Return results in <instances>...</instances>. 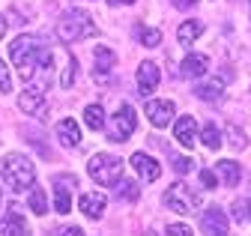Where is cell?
<instances>
[{
  "label": "cell",
  "instance_id": "obj_11",
  "mask_svg": "<svg viewBox=\"0 0 251 236\" xmlns=\"http://www.w3.org/2000/svg\"><path fill=\"white\" fill-rule=\"evenodd\" d=\"M174 138L185 146V150H192L195 146V138H198V123H195V117H179L176 126H174Z\"/></svg>",
  "mask_w": 251,
  "mask_h": 236
},
{
  "label": "cell",
  "instance_id": "obj_10",
  "mask_svg": "<svg viewBox=\"0 0 251 236\" xmlns=\"http://www.w3.org/2000/svg\"><path fill=\"white\" fill-rule=\"evenodd\" d=\"M129 162H132L135 173L141 176V180H147V183H152V180H159V176H162V165L155 162V159H150L147 153H135Z\"/></svg>",
  "mask_w": 251,
  "mask_h": 236
},
{
  "label": "cell",
  "instance_id": "obj_25",
  "mask_svg": "<svg viewBox=\"0 0 251 236\" xmlns=\"http://www.w3.org/2000/svg\"><path fill=\"white\" fill-rule=\"evenodd\" d=\"M75 72H78V60H75V57H69L66 69H63V75H60V87H63V90H69V87L75 84Z\"/></svg>",
  "mask_w": 251,
  "mask_h": 236
},
{
  "label": "cell",
  "instance_id": "obj_33",
  "mask_svg": "<svg viewBox=\"0 0 251 236\" xmlns=\"http://www.w3.org/2000/svg\"><path fill=\"white\" fill-rule=\"evenodd\" d=\"M174 3H176V6H195L198 0H174Z\"/></svg>",
  "mask_w": 251,
  "mask_h": 236
},
{
  "label": "cell",
  "instance_id": "obj_21",
  "mask_svg": "<svg viewBox=\"0 0 251 236\" xmlns=\"http://www.w3.org/2000/svg\"><path fill=\"white\" fill-rule=\"evenodd\" d=\"M84 123L93 132H102L105 129V111H102V105H87L84 108Z\"/></svg>",
  "mask_w": 251,
  "mask_h": 236
},
{
  "label": "cell",
  "instance_id": "obj_2",
  "mask_svg": "<svg viewBox=\"0 0 251 236\" xmlns=\"http://www.w3.org/2000/svg\"><path fill=\"white\" fill-rule=\"evenodd\" d=\"M0 180H3V186L9 191L18 194L24 189H33V183H36V167H33V162H30L27 156L12 153V156H6L3 162H0Z\"/></svg>",
  "mask_w": 251,
  "mask_h": 236
},
{
  "label": "cell",
  "instance_id": "obj_34",
  "mask_svg": "<svg viewBox=\"0 0 251 236\" xmlns=\"http://www.w3.org/2000/svg\"><path fill=\"white\" fill-rule=\"evenodd\" d=\"M111 6H126V3H135V0H108Z\"/></svg>",
  "mask_w": 251,
  "mask_h": 236
},
{
  "label": "cell",
  "instance_id": "obj_9",
  "mask_svg": "<svg viewBox=\"0 0 251 236\" xmlns=\"http://www.w3.org/2000/svg\"><path fill=\"white\" fill-rule=\"evenodd\" d=\"M159 81H162V72H159V66H155L152 60H144L138 66V90L144 96H150L155 87H159Z\"/></svg>",
  "mask_w": 251,
  "mask_h": 236
},
{
  "label": "cell",
  "instance_id": "obj_24",
  "mask_svg": "<svg viewBox=\"0 0 251 236\" xmlns=\"http://www.w3.org/2000/svg\"><path fill=\"white\" fill-rule=\"evenodd\" d=\"M27 200H30V210H33L36 215H45V212H48V194H45L42 189H33Z\"/></svg>",
  "mask_w": 251,
  "mask_h": 236
},
{
  "label": "cell",
  "instance_id": "obj_5",
  "mask_svg": "<svg viewBox=\"0 0 251 236\" xmlns=\"http://www.w3.org/2000/svg\"><path fill=\"white\" fill-rule=\"evenodd\" d=\"M87 170L99 186H117L120 176H123V162L117 156H111V153H99V156L90 159Z\"/></svg>",
  "mask_w": 251,
  "mask_h": 236
},
{
  "label": "cell",
  "instance_id": "obj_14",
  "mask_svg": "<svg viewBox=\"0 0 251 236\" xmlns=\"http://www.w3.org/2000/svg\"><path fill=\"white\" fill-rule=\"evenodd\" d=\"M18 108H21L24 114L42 117V114H45V96H42L39 90H24V93L18 96Z\"/></svg>",
  "mask_w": 251,
  "mask_h": 236
},
{
  "label": "cell",
  "instance_id": "obj_12",
  "mask_svg": "<svg viewBox=\"0 0 251 236\" xmlns=\"http://www.w3.org/2000/svg\"><path fill=\"white\" fill-rule=\"evenodd\" d=\"M54 210L60 215H69L72 212V191H69V180L57 176L54 180Z\"/></svg>",
  "mask_w": 251,
  "mask_h": 236
},
{
  "label": "cell",
  "instance_id": "obj_22",
  "mask_svg": "<svg viewBox=\"0 0 251 236\" xmlns=\"http://www.w3.org/2000/svg\"><path fill=\"white\" fill-rule=\"evenodd\" d=\"M201 141H203L206 150H218V146H222V132H218V126L215 123H206L201 129Z\"/></svg>",
  "mask_w": 251,
  "mask_h": 236
},
{
  "label": "cell",
  "instance_id": "obj_26",
  "mask_svg": "<svg viewBox=\"0 0 251 236\" xmlns=\"http://www.w3.org/2000/svg\"><path fill=\"white\" fill-rule=\"evenodd\" d=\"M117 194L126 197V200H135V197H138V186H135L132 180H120V183H117Z\"/></svg>",
  "mask_w": 251,
  "mask_h": 236
},
{
  "label": "cell",
  "instance_id": "obj_27",
  "mask_svg": "<svg viewBox=\"0 0 251 236\" xmlns=\"http://www.w3.org/2000/svg\"><path fill=\"white\" fill-rule=\"evenodd\" d=\"M141 42L152 48V45H159V42H162V33H159V30H152V27H144V33H141Z\"/></svg>",
  "mask_w": 251,
  "mask_h": 236
},
{
  "label": "cell",
  "instance_id": "obj_19",
  "mask_svg": "<svg viewBox=\"0 0 251 236\" xmlns=\"http://www.w3.org/2000/svg\"><path fill=\"white\" fill-rule=\"evenodd\" d=\"M215 173H222V183H227V186H236L242 180V167L236 162H227V159L215 165Z\"/></svg>",
  "mask_w": 251,
  "mask_h": 236
},
{
  "label": "cell",
  "instance_id": "obj_17",
  "mask_svg": "<svg viewBox=\"0 0 251 236\" xmlns=\"http://www.w3.org/2000/svg\"><path fill=\"white\" fill-rule=\"evenodd\" d=\"M206 69H209V54H185V60H182L185 78H201Z\"/></svg>",
  "mask_w": 251,
  "mask_h": 236
},
{
  "label": "cell",
  "instance_id": "obj_32",
  "mask_svg": "<svg viewBox=\"0 0 251 236\" xmlns=\"http://www.w3.org/2000/svg\"><path fill=\"white\" fill-rule=\"evenodd\" d=\"M57 233H69V236H81V227H60Z\"/></svg>",
  "mask_w": 251,
  "mask_h": 236
},
{
  "label": "cell",
  "instance_id": "obj_6",
  "mask_svg": "<svg viewBox=\"0 0 251 236\" xmlns=\"http://www.w3.org/2000/svg\"><path fill=\"white\" fill-rule=\"evenodd\" d=\"M138 129V114L132 105H123L117 114H114V129H111V141H126L132 138Z\"/></svg>",
  "mask_w": 251,
  "mask_h": 236
},
{
  "label": "cell",
  "instance_id": "obj_35",
  "mask_svg": "<svg viewBox=\"0 0 251 236\" xmlns=\"http://www.w3.org/2000/svg\"><path fill=\"white\" fill-rule=\"evenodd\" d=\"M3 36H6V18L0 15V39H3Z\"/></svg>",
  "mask_w": 251,
  "mask_h": 236
},
{
  "label": "cell",
  "instance_id": "obj_18",
  "mask_svg": "<svg viewBox=\"0 0 251 236\" xmlns=\"http://www.w3.org/2000/svg\"><path fill=\"white\" fill-rule=\"evenodd\" d=\"M198 96H201L203 102H222V96H225V81L218 78V81L198 84Z\"/></svg>",
  "mask_w": 251,
  "mask_h": 236
},
{
  "label": "cell",
  "instance_id": "obj_30",
  "mask_svg": "<svg viewBox=\"0 0 251 236\" xmlns=\"http://www.w3.org/2000/svg\"><path fill=\"white\" fill-rule=\"evenodd\" d=\"M201 183H203L206 189H215V186H218V176H215V170H209V167H206V170H201Z\"/></svg>",
  "mask_w": 251,
  "mask_h": 236
},
{
  "label": "cell",
  "instance_id": "obj_20",
  "mask_svg": "<svg viewBox=\"0 0 251 236\" xmlns=\"http://www.w3.org/2000/svg\"><path fill=\"white\" fill-rule=\"evenodd\" d=\"M179 42L182 45H192V42H198L201 36H203V24L201 21H185V24H179Z\"/></svg>",
  "mask_w": 251,
  "mask_h": 236
},
{
  "label": "cell",
  "instance_id": "obj_1",
  "mask_svg": "<svg viewBox=\"0 0 251 236\" xmlns=\"http://www.w3.org/2000/svg\"><path fill=\"white\" fill-rule=\"evenodd\" d=\"M9 57L18 69V75L24 81H36L39 72H48L54 57H51V48L45 45V39L33 36V33H21L12 45H9Z\"/></svg>",
  "mask_w": 251,
  "mask_h": 236
},
{
  "label": "cell",
  "instance_id": "obj_7",
  "mask_svg": "<svg viewBox=\"0 0 251 236\" xmlns=\"http://www.w3.org/2000/svg\"><path fill=\"white\" fill-rule=\"evenodd\" d=\"M147 117H150V123L159 126V129L171 126V120H174V102H168V99H152V102H147Z\"/></svg>",
  "mask_w": 251,
  "mask_h": 236
},
{
  "label": "cell",
  "instance_id": "obj_8",
  "mask_svg": "<svg viewBox=\"0 0 251 236\" xmlns=\"http://www.w3.org/2000/svg\"><path fill=\"white\" fill-rule=\"evenodd\" d=\"M78 206H81V212H84V215H87L90 221H99V218L105 215L108 197H105V194H99V191H87V194H81Z\"/></svg>",
  "mask_w": 251,
  "mask_h": 236
},
{
  "label": "cell",
  "instance_id": "obj_15",
  "mask_svg": "<svg viewBox=\"0 0 251 236\" xmlns=\"http://www.w3.org/2000/svg\"><path fill=\"white\" fill-rule=\"evenodd\" d=\"M0 233H3V236L27 233V224H24V215H21V210H18V203H12V206H9V212H6V218L0 221Z\"/></svg>",
  "mask_w": 251,
  "mask_h": 236
},
{
  "label": "cell",
  "instance_id": "obj_13",
  "mask_svg": "<svg viewBox=\"0 0 251 236\" xmlns=\"http://www.w3.org/2000/svg\"><path fill=\"white\" fill-rule=\"evenodd\" d=\"M203 233H218V236H225L227 230H230V224H227V218H225V212L222 210H215V206H209V210L203 212Z\"/></svg>",
  "mask_w": 251,
  "mask_h": 236
},
{
  "label": "cell",
  "instance_id": "obj_28",
  "mask_svg": "<svg viewBox=\"0 0 251 236\" xmlns=\"http://www.w3.org/2000/svg\"><path fill=\"white\" fill-rule=\"evenodd\" d=\"M12 90V81H9V69H6V63L0 60V93H9Z\"/></svg>",
  "mask_w": 251,
  "mask_h": 236
},
{
  "label": "cell",
  "instance_id": "obj_29",
  "mask_svg": "<svg viewBox=\"0 0 251 236\" xmlns=\"http://www.w3.org/2000/svg\"><path fill=\"white\" fill-rule=\"evenodd\" d=\"M174 167H176V173H188V170L195 167V162L188 159V156H185V159H182V156H176V159H174Z\"/></svg>",
  "mask_w": 251,
  "mask_h": 236
},
{
  "label": "cell",
  "instance_id": "obj_23",
  "mask_svg": "<svg viewBox=\"0 0 251 236\" xmlns=\"http://www.w3.org/2000/svg\"><path fill=\"white\" fill-rule=\"evenodd\" d=\"M108 69H114V54H111V48L99 45L96 48V75H105Z\"/></svg>",
  "mask_w": 251,
  "mask_h": 236
},
{
  "label": "cell",
  "instance_id": "obj_16",
  "mask_svg": "<svg viewBox=\"0 0 251 236\" xmlns=\"http://www.w3.org/2000/svg\"><path fill=\"white\" fill-rule=\"evenodd\" d=\"M57 138H60V143L66 146V150H72V146H78V143H81V126L66 117V120L57 126Z\"/></svg>",
  "mask_w": 251,
  "mask_h": 236
},
{
  "label": "cell",
  "instance_id": "obj_31",
  "mask_svg": "<svg viewBox=\"0 0 251 236\" xmlns=\"http://www.w3.org/2000/svg\"><path fill=\"white\" fill-rule=\"evenodd\" d=\"M168 233L171 236H192V227L188 224H168Z\"/></svg>",
  "mask_w": 251,
  "mask_h": 236
},
{
  "label": "cell",
  "instance_id": "obj_3",
  "mask_svg": "<svg viewBox=\"0 0 251 236\" xmlns=\"http://www.w3.org/2000/svg\"><path fill=\"white\" fill-rule=\"evenodd\" d=\"M90 33H96V27H93V18L84 9H69L57 21V36L63 42H78V39H84Z\"/></svg>",
  "mask_w": 251,
  "mask_h": 236
},
{
  "label": "cell",
  "instance_id": "obj_4",
  "mask_svg": "<svg viewBox=\"0 0 251 236\" xmlns=\"http://www.w3.org/2000/svg\"><path fill=\"white\" fill-rule=\"evenodd\" d=\"M165 203L171 206L174 212H179V215H192V212H198L201 206H203V197L195 189H188L185 183H174L165 191Z\"/></svg>",
  "mask_w": 251,
  "mask_h": 236
}]
</instances>
